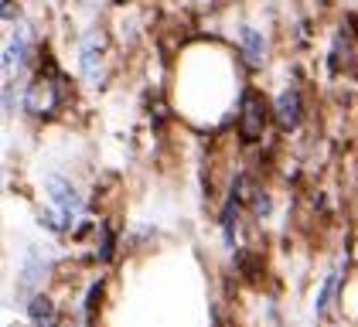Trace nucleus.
<instances>
[{"instance_id":"f257e3e1","label":"nucleus","mask_w":358,"mask_h":327,"mask_svg":"<svg viewBox=\"0 0 358 327\" xmlns=\"http://www.w3.org/2000/svg\"><path fill=\"white\" fill-rule=\"evenodd\" d=\"M58 103H62V89H58V72L48 65L41 68L34 79L28 82V92H24V109L31 116H48L55 112Z\"/></svg>"},{"instance_id":"f03ea898","label":"nucleus","mask_w":358,"mask_h":327,"mask_svg":"<svg viewBox=\"0 0 358 327\" xmlns=\"http://www.w3.org/2000/svg\"><path fill=\"white\" fill-rule=\"evenodd\" d=\"M266 130V103L259 92H243V106H239V136L243 143H256Z\"/></svg>"},{"instance_id":"7ed1b4c3","label":"nucleus","mask_w":358,"mask_h":327,"mask_svg":"<svg viewBox=\"0 0 358 327\" xmlns=\"http://www.w3.org/2000/svg\"><path fill=\"white\" fill-rule=\"evenodd\" d=\"M103 31H92L83 38V48H79V65H83V75L89 82H99L103 79Z\"/></svg>"},{"instance_id":"20e7f679","label":"nucleus","mask_w":358,"mask_h":327,"mask_svg":"<svg viewBox=\"0 0 358 327\" xmlns=\"http://www.w3.org/2000/svg\"><path fill=\"white\" fill-rule=\"evenodd\" d=\"M303 109H301V92L297 89H283L280 96H276V123L283 126V130H294L297 123H301Z\"/></svg>"},{"instance_id":"39448f33","label":"nucleus","mask_w":358,"mask_h":327,"mask_svg":"<svg viewBox=\"0 0 358 327\" xmlns=\"http://www.w3.org/2000/svg\"><path fill=\"white\" fill-rule=\"evenodd\" d=\"M45 184H48V194H52V201L62 208V215H65V218H72L76 212H79V194L69 188L62 177H48Z\"/></svg>"},{"instance_id":"423d86ee","label":"nucleus","mask_w":358,"mask_h":327,"mask_svg":"<svg viewBox=\"0 0 358 327\" xmlns=\"http://www.w3.org/2000/svg\"><path fill=\"white\" fill-rule=\"evenodd\" d=\"M31 321L38 327H55L58 317H55V303L48 297H34L31 300Z\"/></svg>"},{"instance_id":"0eeeda50","label":"nucleus","mask_w":358,"mask_h":327,"mask_svg":"<svg viewBox=\"0 0 358 327\" xmlns=\"http://www.w3.org/2000/svg\"><path fill=\"white\" fill-rule=\"evenodd\" d=\"M243 52H246V58H249V65H259L263 61V38L252 31V27H243Z\"/></svg>"},{"instance_id":"6e6552de","label":"nucleus","mask_w":358,"mask_h":327,"mask_svg":"<svg viewBox=\"0 0 358 327\" xmlns=\"http://www.w3.org/2000/svg\"><path fill=\"white\" fill-rule=\"evenodd\" d=\"M113 3H130V0H113Z\"/></svg>"}]
</instances>
